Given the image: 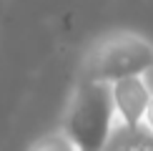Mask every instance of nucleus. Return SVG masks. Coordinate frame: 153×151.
Listing matches in <instances>:
<instances>
[{
  "mask_svg": "<svg viewBox=\"0 0 153 151\" xmlns=\"http://www.w3.org/2000/svg\"><path fill=\"white\" fill-rule=\"evenodd\" d=\"M103 151H153V134L146 131L143 126H136V129L120 126Z\"/></svg>",
  "mask_w": 153,
  "mask_h": 151,
  "instance_id": "nucleus-4",
  "label": "nucleus"
},
{
  "mask_svg": "<svg viewBox=\"0 0 153 151\" xmlns=\"http://www.w3.org/2000/svg\"><path fill=\"white\" fill-rule=\"evenodd\" d=\"M111 96L113 106H116L118 126H126V129L143 126V118L153 101L151 76H131V78L116 81L111 83Z\"/></svg>",
  "mask_w": 153,
  "mask_h": 151,
  "instance_id": "nucleus-3",
  "label": "nucleus"
},
{
  "mask_svg": "<svg viewBox=\"0 0 153 151\" xmlns=\"http://www.w3.org/2000/svg\"><path fill=\"white\" fill-rule=\"evenodd\" d=\"M153 73V40L138 30H111L98 35L80 58V78L116 83Z\"/></svg>",
  "mask_w": 153,
  "mask_h": 151,
  "instance_id": "nucleus-2",
  "label": "nucleus"
},
{
  "mask_svg": "<svg viewBox=\"0 0 153 151\" xmlns=\"http://www.w3.org/2000/svg\"><path fill=\"white\" fill-rule=\"evenodd\" d=\"M28 151H78V146L60 129H53L48 134H43L40 138H35L28 146Z\"/></svg>",
  "mask_w": 153,
  "mask_h": 151,
  "instance_id": "nucleus-5",
  "label": "nucleus"
},
{
  "mask_svg": "<svg viewBox=\"0 0 153 151\" xmlns=\"http://www.w3.org/2000/svg\"><path fill=\"white\" fill-rule=\"evenodd\" d=\"M58 129L78 146V151H103L120 129L111 83L78 78L63 108Z\"/></svg>",
  "mask_w": 153,
  "mask_h": 151,
  "instance_id": "nucleus-1",
  "label": "nucleus"
},
{
  "mask_svg": "<svg viewBox=\"0 0 153 151\" xmlns=\"http://www.w3.org/2000/svg\"><path fill=\"white\" fill-rule=\"evenodd\" d=\"M143 129L153 134V101H151V106H148V113H146V118H143Z\"/></svg>",
  "mask_w": 153,
  "mask_h": 151,
  "instance_id": "nucleus-6",
  "label": "nucleus"
}]
</instances>
